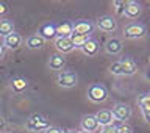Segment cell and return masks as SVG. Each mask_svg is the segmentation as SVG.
Instances as JSON below:
<instances>
[{
  "label": "cell",
  "instance_id": "10",
  "mask_svg": "<svg viewBox=\"0 0 150 133\" xmlns=\"http://www.w3.org/2000/svg\"><path fill=\"white\" fill-rule=\"evenodd\" d=\"M105 50H106V53H110V55L120 53L122 52V41L119 38H111V39H108L106 44H105Z\"/></svg>",
  "mask_w": 150,
  "mask_h": 133
},
{
  "label": "cell",
  "instance_id": "32",
  "mask_svg": "<svg viewBox=\"0 0 150 133\" xmlns=\"http://www.w3.org/2000/svg\"><path fill=\"white\" fill-rule=\"evenodd\" d=\"M3 127H5V121L0 117V130H3Z\"/></svg>",
  "mask_w": 150,
  "mask_h": 133
},
{
  "label": "cell",
  "instance_id": "26",
  "mask_svg": "<svg viewBox=\"0 0 150 133\" xmlns=\"http://www.w3.org/2000/svg\"><path fill=\"white\" fill-rule=\"evenodd\" d=\"M102 133H117V127L116 125H106V127H103L102 129Z\"/></svg>",
  "mask_w": 150,
  "mask_h": 133
},
{
  "label": "cell",
  "instance_id": "28",
  "mask_svg": "<svg viewBox=\"0 0 150 133\" xmlns=\"http://www.w3.org/2000/svg\"><path fill=\"white\" fill-rule=\"evenodd\" d=\"M44 133H64V130L59 127H49L47 130H44Z\"/></svg>",
  "mask_w": 150,
  "mask_h": 133
},
{
  "label": "cell",
  "instance_id": "5",
  "mask_svg": "<svg viewBox=\"0 0 150 133\" xmlns=\"http://www.w3.org/2000/svg\"><path fill=\"white\" fill-rule=\"evenodd\" d=\"M112 117L117 121H120V122H125V121H128L130 119V116H131V108L127 105V103H116L114 107H112Z\"/></svg>",
  "mask_w": 150,
  "mask_h": 133
},
{
  "label": "cell",
  "instance_id": "8",
  "mask_svg": "<svg viewBox=\"0 0 150 133\" xmlns=\"http://www.w3.org/2000/svg\"><path fill=\"white\" fill-rule=\"evenodd\" d=\"M94 30V23L91 21H78L74 23V35L89 36Z\"/></svg>",
  "mask_w": 150,
  "mask_h": 133
},
{
  "label": "cell",
  "instance_id": "9",
  "mask_svg": "<svg viewBox=\"0 0 150 133\" xmlns=\"http://www.w3.org/2000/svg\"><path fill=\"white\" fill-rule=\"evenodd\" d=\"M55 49L59 52V53H69V52H72L75 47L72 44V39L70 38H56L55 39Z\"/></svg>",
  "mask_w": 150,
  "mask_h": 133
},
{
  "label": "cell",
  "instance_id": "24",
  "mask_svg": "<svg viewBox=\"0 0 150 133\" xmlns=\"http://www.w3.org/2000/svg\"><path fill=\"white\" fill-rule=\"evenodd\" d=\"M110 72L112 75H122V63L120 61H114L110 64Z\"/></svg>",
  "mask_w": 150,
  "mask_h": 133
},
{
  "label": "cell",
  "instance_id": "33",
  "mask_svg": "<svg viewBox=\"0 0 150 133\" xmlns=\"http://www.w3.org/2000/svg\"><path fill=\"white\" fill-rule=\"evenodd\" d=\"M64 133H78V132H74V130H69V132H64Z\"/></svg>",
  "mask_w": 150,
  "mask_h": 133
},
{
  "label": "cell",
  "instance_id": "36",
  "mask_svg": "<svg viewBox=\"0 0 150 133\" xmlns=\"http://www.w3.org/2000/svg\"><path fill=\"white\" fill-rule=\"evenodd\" d=\"M149 61H150V60H149Z\"/></svg>",
  "mask_w": 150,
  "mask_h": 133
},
{
  "label": "cell",
  "instance_id": "25",
  "mask_svg": "<svg viewBox=\"0 0 150 133\" xmlns=\"http://www.w3.org/2000/svg\"><path fill=\"white\" fill-rule=\"evenodd\" d=\"M114 6H116V14L124 16V14H125V8H127V3H125V2H114Z\"/></svg>",
  "mask_w": 150,
  "mask_h": 133
},
{
  "label": "cell",
  "instance_id": "6",
  "mask_svg": "<svg viewBox=\"0 0 150 133\" xmlns=\"http://www.w3.org/2000/svg\"><path fill=\"white\" fill-rule=\"evenodd\" d=\"M102 129L103 127H100V124L97 122L96 116H83L81 119V130L88 132V133H102Z\"/></svg>",
  "mask_w": 150,
  "mask_h": 133
},
{
  "label": "cell",
  "instance_id": "29",
  "mask_svg": "<svg viewBox=\"0 0 150 133\" xmlns=\"http://www.w3.org/2000/svg\"><path fill=\"white\" fill-rule=\"evenodd\" d=\"M142 116H144V121L150 124V110H142Z\"/></svg>",
  "mask_w": 150,
  "mask_h": 133
},
{
  "label": "cell",
  "instance_id": "22",
  "mask_svg": "<svg viewBox=\"0 0 150 133\" xmlns=\"http://www.w3.org/2000/svg\"><path fill=\"white\" fill-rule=\"evenodd\" d=\"M27 88V82L23 78H14L13 80V89L16 92H22Z\"/></svg>",
  "mask_w": 150,
  "mask_h": 133
},
{
  "label": "cell",
  "instance_id": "21",
  "mask_svg": "<svg viewBox=\"0 0 150 133\" xmlns=\"http://www.w3.org/2000/svg\"><path fill=\"white\" fill-rule=\"evenodd\" d=\"M70 39H72V44H74L75 49H81V47L86 44L91 38H89V36H81V35H72V36H70Z\"/></svg>",
  "mask_w": 150,
  "mask_h": 133
},
{
  "label": "cell",
  "instance_id": "12",
  "mask_svg": "<svg viewBox=\"0 0 150 133\" xmlns=\"http://www.w3.org/2000/svg\"><path fill=\"white\" fill-rule=\"evenodd\" d=\"M21 44H22V36L19 35V33L13 31V33H9L8 36H5V44L3 46H6L8 49H17Z\"/></svg>",
  "mask_w": 150,
  "mask_h": 133
},
{
  "label": "cell",
  "instance_id": "2",
  "mask_svg": "<svg viewBox=\"0 0 150 133\" xmlns=\"http://www.w3.org/2000/svg\"><path fill=\"white\" fill-rule=\"evenodd\" d=\"M145 33H147L145 31V27L142 23H138V22H131L124 28V38L125 39H139V38L145 36Z\"/></svg>",
  "mask_w": 150,
  "mask_h": 133
},
{
  "label": "cell",
  "instance_id": "34",
  "mask_svg": "<svg viewBox=\"0 0 150 133\" xmlns=\"http://www.w3.org/2000/svg\"><path fill=\"white\" fill-rule=\"evenodd\" d=\"M78 133H88V132H84V130H80Z\"/></svg>",
  "mask_w": 150,
  "mask_h": 133
},
{
  "label": "cell",
  "instance_id": "16",
  "mask_svg": "<svg viewBox=\"0 0 150 133\" xmlns=\"http://www.w3.org/2000/svg\"><path fill=\"white\" fill-rule=\"evenodd\" d=\"M56 35L59 38H70L74 35V23H61L59 27H56Z\"/></svg>",
  "mask_w": 150,
  "mask_h": 133
},
{
  "label": "cell",
  "instance_id": "1",
  "mask_svg": "<svg viewBox=\"0 0 150 133\" xmlns=\"http://www.w3.org/2000/svg\"><path fill=\"white\" fill-rule=\"evenodd\" d=\"M88 99L94 103H102L108 99V91L106 88L100 83H94L88 89Z\"/></svg>",
  "mask_w": 150,
  "mask_h": 133
},
{
  "label": "cell",
  "instance_id": "30",
  "mask_svg": "<svg viewBox=\"0 0 150 133\" xmlns=\"http://www.w3.org/2000/svg\"><path fill=\"white\" fill-rule=\"evenodd\" d=\"M6 11H8L6 5H5V3H0V16H3V14H6Z\"/></svg>",
  "mask_w": 150,
  "mask_h": 133
},
{
  "label": "cell",
  "instance_id": "17",
  "mask_svg": "<svg viewBox=\"0 0 150 133\" xmlns=\"http://www.w3.org/2000/svg\"><path fill=\"white\" fill-rule=\"evenodd\" d=\"M81 52H83L84 55H88V56L97 55V52H98V42L94 41V39H89L86 44L81 47Z\"/></svg>",
  "mask_w": 150,
  "mask_h": 133
},
{
  "label": "cell",
  "instance_id": "31",
  "mask_svg": "<svg viewBox=\"0 0 150 133\" xmlns=\"http://www.w3.org/2000/svg\"><path fill=\"white\" fill-rule=\"evenodd\" d=\"M3 53H5V46H3V44H0V58L3 56Z\"/></svg>",
  "mask_w": 150,
  "mask_h": 133
},
{
  "label": "cell",
  "instance_id": "14",
  "mask_svg": "<svg viewBox=\"0 0 150 133\" xmlns=\"http://www.w3.org/2000/svg\"><path fill=\"white\" fill-rule=\"evenodd\" d=\"M122 63V75H134L138 70V66L131 58H124L120 61Z\"/></svg>",
  "mask_w": 150,
  "mask_h": 133
},
{
  "label": "cell",
  "instance_id": "11",
  "mask_svg": "<svg viewBox=\"0 0 150 133\" xmlns=\"http://www.w3.org/2000/svg\"><path fill=\"white\" fill-rule=\"evenodd\" d=\"M96 119L97 122L100 124V127H106V125H111L114 122V117H112V113L110 110H102L96 115Z\"/></svg>",
  "mask_w": 150,
  "mask_h": 133
},
{
  "label": "cell",
  "instance_id": "18",
  "mask_svg": "<svg viewBox=\"0 0 150 133\" xmlns=\"http://www.w3.org/2000/svg\"><path fill=\"white\" fill-rule=\"evenodd\" d=\"M44 39L39 36V35H31L28 39L25 41V44H27V47L28 49H31V50H36V49H41L42 46H44Z\"/></svg>",
  "mask_w": 150,
  "mask_h": 133
},
{
  "label": "cell",
  "instance_id": "23",
  "mask_svg": "<svg viewBox=\"0 0 150 133\" xmlns=\"http://www.w3.org/2000/svg\"><path fill=\"white\" fill-rule=\"evenodd\" d=\"M138 103H139L141 110H150V94H142L138 99Z\"/></svg>",
  "mask_w": 150,
  "mask_h": 133
},
{
  "label": "cell",
  "instance_id": "35",
  "mask_svg": "<svg viewBox=\"0 0 150 133\" xmlns=\"http://www.w3.org/2000/svg\"><path fill=\"white\" fill-rule=\"evenodd\" d=\"M6 133H16V132H6Z\"/></svg>",
  "mask_w": 150,
  "mask_h": 133
},
{
  "label": "cell",
  "instance_id": "27",
  "mask_svg": "<svg viewBox=\"0 0 150 133\" xmlns=\"http://www.w3.org/2000/svg\"><path fill=\"white\" fill-rule=\"evenodd\" d=\"M117 133H131V129L127 124H122L117 127Z\"/></svg>",
  "mask_w": 150,
  "mask_h": 133
},
{
  "label": "cell",
  "instance_id": "20",
  "mask_svg": "<svg viewBox=\"0 0 150 133\" xmlns=\"http://www.w3.org/2000/svg\"><path fill=\"white\" fill-rule=\"evenodd\" d=\"M14 31V23L13 21H8V19H2L0 21V36H8L9 33Z\"/></svg>",
  "mask_w": 150,
  "mask_h": 133
},
{
  "label": "cell",
  "instance_id": "3",
  "mask_svg": "<svg viewBox=\"0 0 150 133\" xmlns=\"http://www.w3.org/2000/svg\"><path fill=\"white\" fill-rule=\"evenodd\" d=\"M50 127L49 121L45 119L42 115H33L28 117L27 121V129L31 132H39V130H47Z\"/></svg>",
  "mask_w": 150,
  "mask_h": 133
},
{
  "label": "cell",
  "instance_id": "15",
  "mask_svg": "<svg viewBox=\"0 0 150 133\" xmlns=\"http://www.w3.org/2000/svg\"><path fill=\"white\" fill-rule=\"evenodd\" d=\"M39 36H41L44 41L55 38V36H56V27L52 25V23H44V25L41 27V30H39Z\"/></svg>",
  "mask_w": 150,
  "mask_h": 133
},
{
  "label": "cell",
  "instance_id": "13",
  "mask_svg": "<svg viewBox=\"0 0 150 133\" xmlns=\"http://www.w3.org/2000/svg\"><path fill=\"white\" fill-rule=\"evenodd\" d=\"M141 11H142V8H141L139 3L136 2H128L127 3V8H125V14L124 16H127L128 19H138Z\"/></svg>",
  "mask_w": 150,
  "mask_h": 133
},
{
  "label": "cell",
  "instance_id": "4",
  "mask_svg": "<svg viewBox=\"0 0 150 133\" xmlns=\"http://www.w3.org/2000/svg\"><path fill=\"white\" fill-rule=\"evenodd\" d=\"M56 82L61 88H74L78 82V77L75 72H70V70H61L58 74Z\"/></svg>",
  "mask_w": 150,
  "mask_h": 133
},
{
  "label": "cell",
  "instance_id": "19",
  "mask_svg": "<svg viewBox=\"0 0 150 133\" xmlns=\"http://www.w3.org/2000/svg\"><path fill=\"white\" fill-rule=\"evenodd\" d=\"M66 63V60L63 58V55H52L49 60V68L52 70H61Z\"/></svg>",
  "mask_w": 150,
  "mask_h": 133
},
{
  "label": "cell",
  "instance_id": "7",
  "mask_svg": "<svg viewBox=\"0 0 150 133\" xmlns=\"http://www.w3.org/2000/svg\"><path fill=\"white\" fill-rule=\"evenodd\" d=\"M96 25H97L98 30H102V31H105V33H112L117 28V23H116V21L111 16H102V17H98L97 22H96Z\"/></svg>",
  "mask_w": 150,
  "mask_h": 133
}]
</instances>
